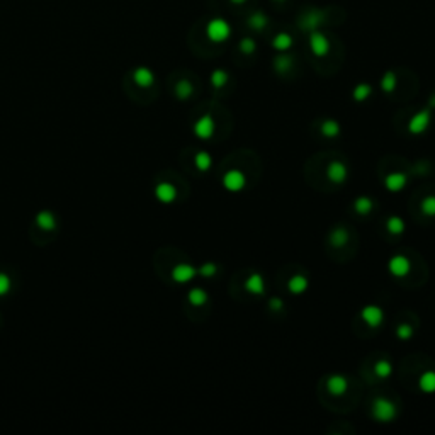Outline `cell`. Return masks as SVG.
<instances>
[{
    "label": "cell",
    "mask_w": 435,
    "mask_h": 435,
    "mask_svg": "<svg viewBox=\"0 0 435 435\" xmlns=\"http://www.w3.org/2000/svg\"><path fill=\"white\" fill-rule=\"evenodd\" d=\"M155 196L164 204H170L177 199V189L174 184L170 182H160L157 187H155Z\"/></svg>",
    "instance_id": "12"
},
{
    "label": "cell",
    "mask_w": 435,
    "mask_h": 435,
    "mask_svg": "<svg viewBox=\"0 0 435 435\" xmlns=\"http://www.w3.org/2000/svg\"><path fill=\"white\" fill-rule=\"evenodd\" d=\"M228 79H230V77H228L226 71L218 68L211 74V85H213L214 88H221L228 83Z\"/></svg>",
    "instance_id": "29"
},
{
    "label": "cell",
    "mask_w": 435,
    "mask_h": 435,
    "mask_svg": "<svg viewBox=\"0 0 435 435\" xmlns=\"http://www.w3.org/2000/svg\"><path fill=\"white\" fill-rule=\"evenodd\" d=\"M328 242H330L333 248H343L349 242V231L343 230V228H335V230L330 231Z\"/></svg>",
    "instance_id": "17"
},
{
    "label": "cell",
    "mask_w": 435,
    "mask_h": 435,
    "mask_svg": "<svg viewBox=\"0 0 435 435\" xmlns=\"http://www.w3.org/2000/svg\"><path fill=\"white\" fill-rule=\"evenodd\" d=\"M360 318L364 320V323H366L367 327L377 328V327H381V323L384 321V313H383V310L379 308V306H376V304H367V306H364V308H362Z\"/></svg>",
    "instance_id": "7"
},
{
    "label": "cell",
    "mask_w": 435,
    "mask_h": 435,
    "mask_svg": "<svg viewBox=\"0 0 435 435\" xmlns=\"http://www.w3.org/2000/svg\"><path fill=\"white\" fill-rule=\"evenodd\" d=\"M197 274L203 276V277H206V279L214 277V276L218 274V265L213 264V262H206V264H203V265L199 267Z\"/></svg>",
    "instance_id": "34"
},
{
    "label": "cell",
    "mask_w": 435,
    "mask_h": 435,
    "mask_svg": "<svg viewBox=\"0 0 435 435\" xmlns=\"http://www.w3.org/2000/svg\"><path fill=\"white\" fill-rule=\"evenodd\" d=\"M269 308L274 310V311L282 310V308H284V301H282L281 298H270V299H269Z\"/></svg>",
    "instance_id": "38"
},
{
    "label": "cell",
    "mask_w": 435,
    "mask_h": 435,
    "mask_svg": "<svg viewBox=\"0 0 435 435\" xmlns=\"http://www.w3.org/2000/svg\"><path fill=\"white\" fill-rule=\"evenodd\" d=\"M308 287H310L308 277H304V276H301V274L293 276L287 281V291L291 293V294H303Z\"/></svg>",
    "instance_id": "16"
},
{
    "label": "cell",
    "mask_w": 435,
    "mask_h": 435,
    "mask_svg": "<svg viewBox=\"0 0 435 435\" xmlns=\"http://www.w3.org/2000/svg\"><path fill=\"white\" fill-rule=\"evenodd\" d=\"M418 388L420 391L432 394L435 393V371H425L423 374L418 377Z\"/></svg>",
    "instance_id": "18"
},
{
    "label": "cell",
    "mask_w": 435,
    "mask_h": 435,
    "mask_svg": "<svg viewBox=\"0 0 435 435\" xmlns=\"http://www.w3.org/2000/svg\"><path fill=\"white\" fill-rule=\"evenodd\" d=\"M223 186L230 192H242L247 186V175L238 169H230L223 175Z\"/></svg>",
    "instance_id": "3"
},
{
    "label": "cell",
    "mask_w": 435,
    "mask_h": 435,
    "mask_svg": "<svg viewBox=\"0 0 435 435\" xmlns=\"http://www.w3.org/2000/svg\"><path fill=\"white\" fill-rule=\"evenodd\" d=\"M9 289H10V279L5 276V274H2V272H0V296L7 293Z\"/></svg>",
    "instance_id": "37"
},
{
    "label": "cell",
    "mask_w": 435,
    "mask_h": 435,
    "mask_svg": "<svg viewBox=\"0 0 435 435\" xmlns=\"http://www.w3.org/2000/svg\"><path fill=\"white\" fill-rule=\"evenodd\" d=\"M371 94H372V87L369 85V83H359L355 88H354V100H357V102H364V100H367L371 97Z\"/></svg>",
    "instance_id": "27"
},
{
    "label": "cell",
    "mask_w": 435,
    "mask_h": 435,
    "mask_svg": "<svg viewBox=\"0 0 435 435\" xmlns=\"http://www.w3.org/2000/svg\"><path fill=\"white\" fill-rule=\"evenodd\" d=\"M243 286H245V291L250 293V294H264V291H265L264 277H262V274H259V272L250 274Z\"/></svg>",
    "instance_id": "14"
},
{
    "label": "cell",
    "mask_w": 435,
    "mask_h": 435,
    "mask_svg": "<svg viewBox=\"0 0 435 435\" xmlns=\"http://www.w3.org/2000/svg\"><path fill=\"white\" fill-rule=\"evenodd\" d=\"M430 105H432V107H435V96H432V99H430Z\"/></svg>",
    "instance_id": "39"
},
{
    "label": "cell",
    "mask_w": 435,
    "mask_h": 435,
    "mask_svg": "<svg viewBox=\"0 0 435 435\" xmlns=\"http://www.w3.org/2000/svg\"><path fill=\"white\" fill-rule=\"evenodd\" d=\"M194 165L201 172H208L211 169V165H213V157L208 152H199L194 157Z\"/></svg>",
    "instance_id": "23"
},
{
    "label": "cell",
    "mask_w": 435,
    "mask_h": 435,
    "mask_svg": "<svg viewBox=\"0 0 435 435\" xmlns=\"http://www.w3.org/2000/svg\"><path fill=\"white\" fill-rule=\"evenodd\" d=\"M406 184H408V175H406L405 172H391V174H388L384 177V187H386L389 192L403 191Z\"/></svg>",
    "instance_id": "10"
},
{
    "label": "cell",
    "mask_w": 435,
    "mask_h": 435,
    "mask_svg": "<svg viewBox=\"0 0 435 435\" xmlns=\"http://www.w3.org/2000/svg\"><path fill=\"white\" fill-rule=\"evenodd\" d=\"M196 274H197V270L189 264H178L172 269V279L178 284H186L189 281H192V279L196 277Z\"/></svg>",
    "instance_id": "13"
},
{
    "label": "cell",
    "mask_w": 435,
    "mask_h": 435,
    "mask_svg": "<svg viewBox=\"0 0 435 435\" xmlns=\"http://www.w3.org/2000/svg\"><path fill=\"white\" fill-rule=\"evenodd\" d=\"M396 75L393 74V71H386V74L383 75V80H381V88L384 92H393L394 88H396Z\"/></svg>",
    "instance_id": "31"
},
{
    "label": "cell",
    "mask_w": 435,
    "mask_h": 435,
    "mask_svg": "<svg viewBox=\"0 0 435 435\" xmlns=\"http://www.w3.org/2000/svg\"><path fill=\"white\" fill-rule=\"evenodd\" d=\"M396 337L400 340H403V342L410 340L413 337V327H411L410 323H400V325L396 327Z\"/></svg>",
    "instance_id": "30"
},
{
    "label": "cell",
    "mask_w": 435,
    "mask_h": 435,
    "mask_svg": "<svg viewBox=\"0 0 435 435\" xmlns=\"http://www.w3.org/2000/svg\"><path fill=\"white\" fill-rule=\"evenodd\" d=\"M405 221L401 220L400 216H391V218H388V221H386V230L391 233V235H403L405 233Z\"/></svg>",
    "instance_id": "22"
},
{
    "label": "cell",
    "mask_w": 435,
    "mask_h": 435,
    "mask_svg": "<svg viewBox=\"0 0 435 435\" xmlns=\"http://www.w3.org/2000/svg\"><path fill=\"white\" fill-rule=\"evenodd\" d=\"M133 80L136 82V85L147 88V87H152L153 82H155V75L153 71L147 68V66H139L135 71H133Z\"/></svg>",
    "instance_id": "15"
},
{
    "label": "cell",
    "mask_w": 435,
    "mask_h": 435,
    "mask_svg": "<svg viewBox=\"0 0 435 435\" xmlns=\"http://www.w3.org/2000/svg\"><path fill=\"white\" fill-rule=\"evenodd\" d=\"M320 130H321V135L325 136V138H337L340 135V131H342V128H340L338 124V121L337 119H325L321 122V126H320Z\"/></svg>",
    "instance_id": "19"
},
{
    "label": "cell",
    "mask_w": 435,
    "mask_h": 435,
    "mask_svg": "<svg viewBox=\"0 0 435 435\" xmlns=\"http://www.w3.org/2000/svg\"><path fill=\"white\" fill-rule=\"evenodd\" d=\"M240 49H242L243 53H247V55H252L255 51V41L250 40V38H245V40L240 43Z\"/></svg>",
    "instance_id": "36"
},
{
    "label": "cell",
    "mask_w": 435,
    "mask_h": 435,
    "mask_svg": "<svg viewBox=\"0 0 435 435\" xmlns=\"http://www.w3.org/2000/svg\"><path fill=\"white\" fill-rule=\"evenodd\" d=\"M396 415H398V410H396V405L391 400L379 396V398L372 401V416H374L377 422L389 423L394 420Z\"/></svg>",
    "instance_id": "1"
},
{
    "label": "cell",
    "mask_w": 435,
    "mask_h": 435,
    "mask_svg": "<svg viewBox=\"0 0 435 435\" xmlns=\"http://www.w3.org/2000/svg\"><path fill=\"white\" fill-rule=\"evenodd\" d=\"M250 27H253V29H257V31H260V29H264L265 27V24H267V17L264 14H260V12H257V14H253L252 17H250Z\"/></svg>",
    "instance_id": "35"
},
{
    "label": "cell",
    "mask_w": 435,
    "mask_h": 435,
    "mask_svg": "<svg viewBox=\"0 0 435 435\" xmlns=\"http://www.w3.org/2000/svg\"><path fill=\"white\" fill-rule=\"evenodd\" d=\"M374 374L381 379L389 377L393 374V364L388 359H379L374 364Z\"/></svg>",
    "instance_id": "25"
},
{
    "label": "cell",
    "mask_w": 435,
    "mask_h": 435,
    "mask_svg": "<svg viewBox=\"0 0 435 435\" xmlns=\"http://www.w3.org/2000/svg\"><path fill=\"white\" fill-rule=\"evenodd\" d=\"M327 177H328V180L333 182V184H343L345 180H347V177H349L347 165H345L343 161H340V160L330 161L328 167H327Z\"/></svg>",
    "instance_id": "8"
},
{
    "label": "cell",
    "mask_w": 435,
    "mask_h": 435,
    "mask_svg": "<svg viewBox=\"0 0 435 435\" xmlns=\"http://www.w3.org/2000/svg\"><path fill=\"white\" fill-rule=\"evenodd\" d=\"M36 223H38V226L43 228V230H53L55 226H57V220H55V216L49 213V211H43V213L38 214L36 218Z\"/></svg>",
    "instance_id": "24"
},
{
    "label": "cell",
    "mask_w": 435,
    "mask_h": 435,
    "mask_svg": "<svg viewBox=\"0 0 435 435\" xmlns=\"http://www.w3.org/2000/svg\"><path fill=\"white\" fill-rule=\"evenodd\" d=\"M420 211L425 216H435V196L423 197L422 204H420Z\"/></svg>",
    "instance_id": "33"
},
{
    "label": "cell",
    "mask_w": 435,
    "mask_h": 435,
    "mask_svg": "<svg viewBox=\"0 0 435 435\" xmlns=\"http://www.w3.org/2000/svg\"><path fill=\"white\" fill-rule=\"evenodd\" d=\"M274 66H276V70L279 71V74H286V71H289V68L293 66V60H291V57H286V55H282V57L276 58Z\"/></svg>",
    "instance_id": "32"
},
{
    "label": "cell",
    "mask_w": 435,
    "mask_h": 435,
    "mask_svg": "<svg viewBox=\"0 0 435 435\" xmlns=\"http://www.w3.org/2000/svg\"><path fill=\"white\" fill-rule=\"evenodd\" d=\"M388 270L393 277H406L411 270V262L406 255H393L388 262Z\"/></svg>",
    "instance_id": "6"
},
{
    "label": "cell",
    "mask_w": 435,
    "mask_h": 435,
    "mask_svg": "<svg viewBox=\"0 0 435 435\" xmlns=\"http://www.w3.org/2000/svg\"><path fill=\"white\" fill-rule=\"evenodd\" d=\"M206 34L213 43H223L230 38L231 27L225 19H213L206 26Z\"/></svg>",
    "instance_id": "2"
},
{
    "label": "cell",
    "mask_w": 435,
    "mask_h": 435,
    "mask_svg": "<svg viewBox=\"0 0 435 435\" xmlns=\"http://www.w3.org/2000/svg\"><path fill=\"white\" fill-rule=\"evenodd\" d=\"M216 131V121L211 114H204L194 124V135L199 139H211Z\"/></svg>",
    "instance_id": "5"
},
{
    "label": "cell",
    "mask_w": 435,
    "mask_h": 435,
    "mask_svg": "<svg viewBox=\"0 0 435 435\" xmlns=\"http://www.w3.org/2000/svg\"><path fill=\"white\" fill-rule=\"evenodd\" d=\"M430 121H432V114H430V109H422L418 111L416 114H413L408 121V131L411 135H422V133H425L428 130V126H430Z\"/></svg>",
    "instance_id": "4"
},
{
    "label": "cell",
    "mask_w": 435,
    "mask_h": 435,
    "mask_svg": "<svg viewBox=\"0 0 435 435\" xmlns=\"http://www.w3.org/2000/svg\"><path fill=\"white\" fill-rule=\"evenodd\" d=\"M272 44H274V48L279 49V51H286V49L293 46V38L289 36L287 32H281V34H277L274 38Z\"/></svg>",
    "instance_id": "28"
},
{
    "label": "cell",
    "mask_w": 435,
    "mask_h": 435,
    "mask_svg": "<svg viewBox=\"0 0 435 435\" xmlns=\"http://www.w3.org/2000/svg\"><path fill=\"white\" fill-rule=\"evenodd\" d=\"M192 92H194V87H192V83L189 82V80H180L175 85V96L180 99V100H186L192 96Z\"/></svg>",
    "instance_id": "26"
},
{
    "label": "cell",
    "mask_w": 435,
    "mask_h": 435,
    "mask_svg": "<svg viewBox=\"0 0 435 435\" xmlns=\"http://www.w3.org/2000/svg\"><path fill=\"white\" fill-rule=\"evenodd\" d=\"M310 48L316 57H325V55L330 51V41L325 34L321 32H313L310 36Z\"/></svg>",
    "instance_id": "11"
},
{
    "label": "cell",
    "mask_w": 435,
    "mask_h": 435,
    "mask_svg": "<svg viewBox=\"0 0 435 435\" xmlns=\"http://www.w3.org/2000/svg\"><path fill=\"white\" fill-rule=\"evenodd\" d=\"M187 299H189V303H191L192 306L199 308V306H204L206 303H208V293H206L204 289H201V287H194V289L189 291Z\"/></svg>",
    "instance_id": "21"
},
{
    "label": "cell",
    "mask_w": 435,
    "mask_h": 435,
    "mask_svg": "<svg viewBox=\"0 0 435 435\" xmlns=\"http://www.w3.org/2000/svg\"><path fill=\"white\" fill-rule=\"evenodd\" d=\"M231 2H235V4H242L243 0H231Z\"/></svg>",
    "instance_id": "40"
},
{
    "label": "cell",
    "mask_w": 435,
    "mask_h": 435,
    "mask_svg": "<svg viewBox=\"0 0 435 435\" xmlns=\"http://www.w3.org/2000/svg\"><path fill=\"white\" fill-rule=\"evenodd\" d=\"M349 389V381L347 377L342 376V374H333L327 379V391L330 393L332 396H335V398H340V396H343L347 393Z\"/></svg>",
    "instance_id": "9"
},
{
    "label": "cell",
    "mask_w": 435,
    "mask_h": 435,
    "mask_svg": "<svg viewBox=\"0 0 435 435\" xmlns=\"http://www.w3.org/2000/svg\"><path fill=\"white\" fill-rule=\"evenodd\" d=\"M372 208H374V203H372V199L371 197H367V196H360V197H357L354 201V209H355V213L357 214H360V216H366V214H369Z\"/></svg>",
    "instance_id": "20"
}]
</instances>
